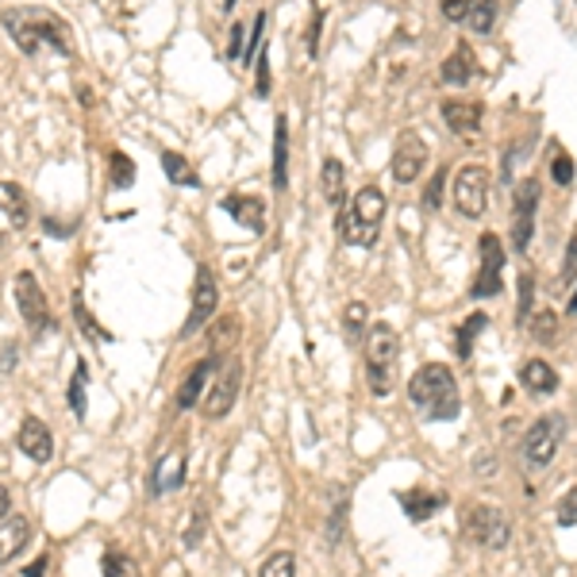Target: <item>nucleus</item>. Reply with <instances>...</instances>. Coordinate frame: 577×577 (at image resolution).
<instances>
[{
  "label": "nucleus",
  "mask_w": 577,
  "mask_h": 577,
  "mask_svg": "<svg viewBox=\"0 0 577 577\" xmlns=\"http://www.w3.org/2000/svg\"><path fill=\"white\" fill-rule=\"evenodd\" d=\"M15 443H20V451H24L31 462H51V458H54L51 427H46L39 416H27V420L20 424V435H15Z\"/></svg>",
  "instance_id": "4468645a"
},
{
  "label": "nucleus",
  "mask_w": 577,
  "mask_h": 577,
  "mask_svg": "<svg viewBox=\"0 0 577 577\" xmlns=\"http://www.w3.org/2000/svg\"><path fill=\"white\" fill-rule=\"evenodd\" d=\"M0 208L8 212L12 228H24L31 220V204H27V192L15 185V181H0Z\"/></svg>",
  "instance_id": "412c9836"
},
{
  "label": "nucleus",
  "mask_w": 577,
  "mask_h": 577,
  "mask_svg": "<svg viewBox=\"0 0 577 577\" xmlns=\"http://www.w3.org/2000/svg\"><path fill=\"white\" fill-rule=\"evenodd\" d=\"M496 15H501V5H496V0H477V5L470 8V15H466V24L477 31V35H489Z\"/></svg>",
  "instance_id": "bb28decb"
},
{
  "label": "nucleus",
  "mask_w": 577,
  "mask_h": 577,
  "mask_svg": "<svg viewBox=\"0 0 577 577\" xmlns=\"http://www.w3.org/2000/svg\"><path fill=\"white\" fill-rule=\"evenodd\" d=\"M474 5H477V0H439V8H443V15H446L451 24H462V20H466Z\"/></svg>",
  "instance_id": "ea45409f"
},
{
  "label": "nucleus",
  "mask_w": 577,
  "mask_h": 577,
  "mask_svg": "<svg viewBox=\"0 0 577 577\" xmlns=\"http://www.w3.org/2000/svg\"><path fill=\"white\" fill-rule=\"evenodd\" d=\"M481 116H485V108L477 101H443V120L455 135L474 139L481 132Z\"/></svg>",
  "instance_id": "2eb2a0df"
},
{
  "label": "nucleus",
  "mask_w": 577,
  "mask_h": 577,
  "mask_svg": "<svg viewBox=\"0 0 577 577\" xmlns=\"http://www.w3.org/2000/svg\"><path fill=\"white\" fill-rule=\"evenodd\" d=\"M477 250H481V266H477V278L470 297H496L501 293V278H504V243L496 235H481L477 239Z\"/></svg>",
  "instance_id": "1a4fd4ad"
},
{
  "label": "nucleus",
  "mask_w": 577,
  "mask_h": 577,
  "mask_svg": "<svg viewBox=\"0 0 577 577\" xmlns=\"http://www.w3.org/2000/svg\"><path fill=\"white\" fill-rule=\"evenodd\" d=\"M570 316H577V285H573V297H570Z\"/></svg>",
  "instance_id": "603ef678"
},
{
  "label": "nucleus",
  "mask_w": 577,
  "mask_h": 577,
  "mask_svg": "<svg viewBox=\"0 0 577 577\" xmlns=\"http://www.w3.org/2000/svg\"><path fill=\"white\" fill-rule=\"evenodd\" d=\"M319 24H324V12H312V27L304 31V46H308V58H316V51H319Z\"/></svg>",
  "instance_id": "79ce46f5"
},
{
  "label": "nucleus",
  "mask_w": 577,
  "mask_h": 577,
  "mask_svg": "<svg viewBox=\"0 0 577 577\" xmlns=\"http://www.w3.org/2000/svg\"><path fill=\"white\" fill-rule=\"evenodd\" d=\"M104 577H139V570L127 554H104Z\"/></svg>",
  "instance_id": "4c0bfd02"
},
{
  "label": "nucleus",
  "mask_w": 577,
  "mask_h": 577,
  "mask_svg": "<svg viewBox=\"0 0 577 577\" xmlns=\"http://www.w3.org/2000/svg\"><path fill=\"white\" fill-rule=\"evenodd\" d=\"M274 185L285 189L288 185V120L278 116L274 127Z\"/></svg>",
  "instance_id": "b1692460"
},
{
  "label": "nucleus",
  "mask_w": 577,
  "mask_h": 577,
  "mask_svg": "<svg viewBox=\"0 0 577 577\" xmlns=\"http://www.w3.org/2000/svg\"><path fill=\"white\" fill-rule=\"evenodd\" d=\"M162 170H166V178H170L173 185H189V189H197V185H200L197 170H192V166H189V158L178 154V151H166V154H162Z\"/></svg>",
  "instance_id": "393cba45"
},
{
  "label": "nucleus",
  "mask_w": 577,
  "mask_h": 577,
  "mask_svg": "<svg viewBox=\"0 0 577 577\" xmlns=\"http://www.w3.org/2000/svg\"><path fill=\"white\" fill-rule=\"evenodd\" d=\"M73 319H77V328H82V335L85 339H108V335L101 331V324L89 316V308H85V300H82V293H73Z\"/></svg>",
  "instance_id": "2f4dec72"
},
{
  "label": "nucleus",
  "mask_w": 577,
  "mask_h": 577,
  "mask_svg": "<svg viewBox=\"0 0 577 577\" xmlns=\"http://www.w3.org/2000/svg\"><path fill=\"white\" fill-rule=\"evenodd\" d=\"M216 304H220L216 269H212V266H200V269H197V281H192V304H189L185 335H197V331L208 324V319L216 316Z\"/></svg>",
  "instance_id": "9b49d317"
},
{
  "label": "nucleus",
  "mask_w": 577,
  "mask_h": 577,
  "mask_svg": "<svg viewBox=\"0 0 577 577\" xmlns=\"http://www.w3.org/2000/svg\"><path fill=\"white\" fill-rule=\"evenodd\" d=\"M573 274H577V235L570 239V247H566V262H562V274H558V281L570 285V281H573Z\"/></svg>",
  "instance_id": "37998d69"
},
{
  "label": "nucleus",
  "mask_w": 577,
  "mask_h": 577,
  "mask_svg": "<svg viewBox=\"0 0 577 577\" xmlns=\"http://www.w3.org/2000/svg\"><path fill=\"white\" fill-rule=\"evenodd\" d=\"M212 370H216V358H200V362H197V366H192V370H189L185 385L178 389V408H181V412L197 405V396H200V389H204V381L212 377Z\"/></svg>",
  "instance_id": "aec40b11"
},
{
  "label": "nucleus",
  "mask_w": 577,
  "mask_h": 577,
  "mask_svg": "<svg viewBox=\"0 0 577 577\" xmlns=\"http://www.w3.org/2000/svg\"><path fill=\"white\" fill-rule=\"evenodd\" d=\"M474 470H477V477H493V474H496V458H493V455H481V458L474 462Z\"/></svg>",
  "instance_id": "de8ad7c7"
},
{
  "label": "nucleus",
  "mask_w": 577,
  "mask_h": 577,
  "mask_svg": "<svg viewBox=\"0 0 577 577\" xmlns=\"http://www.w3.org/2000/svg\"><path fill=\"white\" fill-rule=\"evenodd\" d=\"M516 288H520V300H516V324L523 328L527 319H532V297H535V278H532V269H523Z\"/></svg>",
  "instance_id": "c85d7f7f"
},
{
  "label": "nucleus",
  "mask_w": 577,
  "mask_h": 577,
  "mask_svg": "<svg viewBox=\"0 0 577 577\" xmlns=\"http://www.w3.org/2000/svg\"><path fill=\"white\" fill-rule=\"evenodd\" d=\"M366 324H370V308H366V304H347L343 328H347V339H350V343H358V335H362Z\"/></svg>",
  "instance_id": "7c9ffc66"
},
{
  "label": "nucleus",
  "mask_w": 577,
  "mask_h": 577,
  "mask_svg": "<svg viewBox=\"0 0 577 577\" xmlns=\"http://www.w3.org/2000/svg\"><path fill=\"white\" fill-rule=\"evenodd\" d=\"M527 328H532V335H535L539 343H551L554 335H558V316L551 308H543L535 319H527Z\"/></svg>",
  "instance_id": "f704fd0d"
},
{
  "label": "nucleus",
  "mask_w": 577,
  "mask_h": 577,
  "mask_svg": "<svg viewBox=\"0 0 577 577\" xmlns=\"http://www.w3.org/2000/svg\"><path fill=\"white\" fill-rule=\"evenodd\" d=\"M446 496L443 493H427V489H408V493H400V504H405L408 512V520H427V516H435V512L443 508Z\"/></svg>",
  "instance_id": "6ab92c4d"
},
{
  "label": "nucleus",
  "mask_w": 577,
  "mask_h": 577,
  "mask_svg": "<svg viewBox=\"0 0 577 577\" xmlns=\"http://www.w3.org/2000/svg\"><path fill=\"white\" fill-rule=\"evenodd\" d=\"M520 381H523V389L532 393V396H551V393H558V374H554V366H551V362H543V358L523 362V366H520Z\"/></svg>",
  "instance_id": "f3484780"
},
{
  "label": "nucleus",
  "mask_w": 577,
  "mask_h": 577,
  "mask_svg": "<svg viewBox=\"0 0 577 577\" xmlns=\"http://www.w3.org/2000/svg\"><path fill=\"white\" fill-rule=\"evenodd\" d=\"M535 208H539V181L523 178L516 185V216H535Z\"/></svg>",
  "instance_id": "c756f323"
},
{
  "label": "nucleus",
  "mask_w": 577,
  "mask_h": 577,
  "mask_svg": "<svg viewBox=\"0 0 577 577\" xmlns=\"http://www.w3.org/2000/svg\"><path fill=\"white\" fill-rule=\"evenodd\" d=\"M562 435H566V420L558 412L535 420L532 427H527V435H523L527 462H532V466H547V462L558 455V446H562Z\"/></svg>",
  "instance_id": "0eeeda50"
},
{
  "label": "nucleus",
  "mask_w": 577,
  "mask_h": 577,
  "mask_svg": "<svg viewBox=\"0 0 577 577\" xmlns=\"http://www.w3.org/2000/svg\"><path fill=\"white\" fill-rule=\"evenodd\" d=\"M259 577H297V558H293V551H274L262 562V570H259Z\"/></svg>",
  "instance_id": "cd10ccee"
},
{
  "label": "nucleus",
  "mask_w": 577,
  "mask_h": 577,
  "mask_svg": "<svg viewBox=\"0 0 577 577\" xmlns=\"http://www.w3.org/2000/svg\"><path fill=\"white\" fill-rule=\"evenodd\" d=\"M381 220H385V192L377 185H362L355 192V204H350V216H339L335 228H339V235L347 239V243L370 247L377 239Z\"/></svg>",
  "instance_id": "20e7f679"
},
{
  "label": "nucleus",
  "mask_w": 577,
  "mask_h": 577,
  "mask_svg": "<svg viewBox=\"0 0 577 577\" xmlns=\"http://www.w3.org/2000/svg\"><path fill=\"white\" fill-rule=\"evenodd\" d=\"M408 396L427 420H455L462 412V396H458V381L451 374V366L443 362H427L412 374L408 381Z\"/></svg>",
  "instance_id": "f03ea898"
},
{
  "label": "nucleus",
  "mask_w": 577,
  "mask_h": 577,
  "mask_svg": "<svg viewBox=\"0 0 577 577\" xmlns=\"http://www.w3.org/2000/svg\"><path fill=\"white\" fill-rule=\"evenodd\" d=\"M259 96H269V62H266V51H259Z\"/></svg>",
  "instance_id": "a18cd8bd"
},
{
  "label": "nucleus",
  "mask_w": 577,
  "mask_h": 577,
  "mask_svg": "<svg viewBox=\"0 0 577 577\" xmlns=\"http://www.w3.org/2000/svg\"><path fill=\"white\" fill-rule=\"evenodd\" d=\"M458 523H462V535H466L470 543H477V547H489V551H504L508 539H512L508 516L496 504H485V501L462 504Z\"/></svg>",
  "instance_id": "39448f33"
},
{
  "label": "nucleus",
  "mask_w": 577,
  "mask_h": 577,
  "mask_svg": "<svg viewBox=\"0 0 577 577\" xmlns=\"http://www.w3.org/2000/svg\"><path fill=\"white\" fill-rule=\"evenodd\" d=\"M108 162H112V185H116V189H127V185L135 181V162H132V158H127V154L112 151V158H108Z\"/></svg>",
  "instance_id": "473e14b6"
},
{
  "label": "nucleus",
  "mask_w": 577,
  "mask_h": 577,
  "mask_svg": "<svg viewBox=\"0 0 577 577\" xmlns=\"http://www.w3.org/2000/svg\"><path fill=\"white\" fill-rule=\"evenodd\" d=\"M443 181H446V170H435V178H431L427 189H424V204L427 208H439L443 204Z\"/></svg>",
  "instance_id": "a19ab883"
},
{
  "label": "nucleus",
  "mask_w": 577,
  "mask_h": 577,
  "mask_svg": "<svg viewBox=\"0 0 577 577\" xmlns=\"http://www.w3.org/2000/svg\"><path fill=\"white\" fill-rule=\"evenodd\" d=\"M5 516H12V493H8V485H0V520Z\"/></svg>",
  "instance_id": "09e8293b"
},
{
  "label": "nucleus",
  "mask_w": 577,
  "mask_h": 577,
  "mask_svg": "<svg viewBox=\"0 0 577 577\" xmlns=\"http://www.w3.org/2000/svg\"><path fill=\"white\" fill-rule=\"evenodd\" d=\"M485 324H489V316H485V312H474V316L466 319V324H462V331H458V343H455L462 362H466V358L474 355V343H477V335L485 331Z\"/></svg>",
  "instance_id": "a878e982"
},
{
  "label": "nucleus",
  "mask_w": 577,
  "mask_h": 577,
  "mask_svg": "<svg viewBox=\"0 0 577 577\" xmlns=\"http://www.w3.org/2000/svg\"><path fill=\"white\" fill-rule=\"evenodd\" d=\"M200 535H204V508H197V516H192V527L185 532V547L192 551L200 543Z\"/></svg>",
  "instance_id": "c03bdc74"
},
{
  "label": "nucleus",
  "mask_w": 577,
  "mask_h": 577,
  "mask_svg": "<svg viewBox=\"0 0 577 577\" xmlns=\"http://www.w3.org/2000/svg\"><path fill=\"white\" fill-rule=\"evenodd\" d=\"M396 362H400V335L389 324H374L366 335V377L377 396L393 393L396 381Z\"/></svg>",
  "instance_id": "7ed1b4c3"
},
{
  "label": "nucleus",
  "mask_w": 577,
  "mask_h": 577,
  "mask_svg": "<svg viewBox=\"0 0 577 577\" xmlns=\"http://www.w3.org/2000/svg\"><path fill=\"white\" fill-rule=\"evenodd\" d=\"M235 5H239V0H223V8H228V12H231V8H235Z\"/></svg>",
  "instance_id": "864d4df0"
},
{
  "label": "nucleus",
  "mask_w": 577,
  "mask_h": 577,
  "mask_svg": "<svg viewBox=\"0 0 577 577\" xmlns=\"http://www.w3.org/2000/svg\"><path fill=\"white\" fill-rule=\"evenodd\" d=\"M551 178H554V185H570L573 181V162H570V154L562 147L551 151Z\"/></svg>",
  "instance_id": "c9c22d12"
},
{
  "label": "nucleus",
  "mask_w": 577,
  "mask_h": 577,
  "mask_svg": "<svg viewBox=\"0 0 577 577\" xmlns=\"http://www.w3.org/2000/svg\"><path fill=\"white\" fill-rule=\"evenodd\" d=\"M85 362H77V370H73V381H70V408L77 420H85Z\"/></svg>",
  "instance_id": "72a5a7b5"
},
{
  "label": "nucleus",
  "mask_w": 577,
  "mask_h": 577,
  "mask_svg": "<svg viewBox=\"0 0 577 577\" xmlns=\"http://www.w3.org/2000/svg\"><path fill=\"white\" fill-rule=\"evenodd\" d=\"M0 247H5V235H0Z\"/></svg>",
  "instance_id": "5fc2aeb1"
},
{
  "label": "nucleus",
  "mask_w": 577,
  "mask_h": 577,
  "mask_svg": "<svg viewBox=\"0 0 577 577\" xmlns=\"http://www.w3.org/2000/svg\"><path fill=\"white\" fill-rule=\"evenodd\" d=\"M424 166H427V142H424V135L420 132H400L396 151H393V178L400 185H408V181L420 178Z\"/></svg>",
  "instance_id": "f8f14e48"
},
{
  "label": "nucleus",
  "mask_w": 577,
  "mask_h": 577,
  "mask_svg": "<svg viewBox=\"0 0 577 577\" xmlns=\"http://www.w3.org/2000/svg\"><path fill=\"white\" fill-rule=\"evenodd\" d=\"M474 73H477V58H474V51H470L466 43L455 46L451 58H446L443 66H439V77H443L446 85H470Z\"/></svg>",
  "instance_id": "a211bd4d"
},
{
  "label": "nucleus",
  "mask_w": 577,
  "mask_h": 577,
  "mask_svg": "<svg viewBox=\"0 0 577 577\" xmlns=\"http://www.w3.org/2000/svg\"><path fill=\"white\" fill-rule=\"evenodd\" d=\"M43 566H46V558H39V562L27 570V577H43Z\"/></svg>",
  "instance_id": "3c124183"
},
{
  "label": "nucleus",
  "mask_w": 577,
  "mask_h": 577,
  "mask_svg": "<svg viewBox=\"0 0 577 577\" xmlns=\"http://www.w3.org/2000/svg\"><path fill=\"white\" fill-rule=\"evenodd\" d=\"M239 389H243V362L228 358V366L216 374L212 389H208V396H204V416H208V420H223V416L235 408Z\"/></svg>",
  "instance_id": "9d476101"
},
{
  "label": "nucleus",
  "mask_w": 577,
  "mask_h": 577,
  "mask_svg": "<svg viewBox=\"0 0 577 577\" xmlns=\"http://www.w3.org/2000/svg\"><path fill=\"white\" fill-rule=\"evenodd\" d=\"M15 304H20V316H24V324L31 328V335L51 328V304H46L43 285H39V278L31 274V269L15 274Z\"/></svg>",
  "instance_id": "6e6552de"
},
{
  "label": "nucleus",
  "mask_w": 577,
  "mask_h": 577,
  "mask_svg": "<svg viewBox=\"0 0 577 577\" xmlns=\"http://www.w3.org/2000/svg\"><path fill=\"white\" fill-rule=\"evenodd\" d=\"M554 520H558V527H577V485L562 496V501H558Z\"/></svg>",
  "instance_id": "58836bf2"
},
{
  "label": "nucleus",
  "mask_w": 577,
  "mask_h": 577,
  "mask_svg": "<svg viewBox=\"0 0 577 577\" xmlns=\"http://www.w3.org/2000/svg\"><path fill=\"white\" fill-rule=\"evenodd\" d=\"M343 185H347L343 162H339V158H324V166H319V189H324V200L339 204L343 200Z\"/></svg>",
  "instance_id": "4be33fe9"
},
{
  "label": "nucleus",
  "mask_w": 577,
  "mask_h": 577,
  "mask_svg": "<svg viewBox=\"0 0 577 577\" xmlns=\"http://www.w3.org/2000/svg\"><path fill=\"white\" fill-rule=\"evenodd\" d=\"M451 197H455V208L466 220L485 216V208H489V170L477 166V162L458 166L455 185H451Z\"/></svg>",
  "instance_id": "423d86ee"
},
{
  "label": "nucleus",
  "mask_w": 577,
  "mask_h": 577,
  "mask_svg": "<svg viewBox=\"0 0 577 577\" xmlns=\"http://www.w3.org/2000/svg\"><path fill=\"white\" fill-rule=\"evenodd\" d=\"M223 212H228L239 228H247L254 235L266 231V200L254 197V192H231V197L223 200Z\"/></svg>",
  "instance_id": "ddd939ff"
},
{
  "label": "nucleus",
  "mask_w": 577,
  "mask_h": 577,
  "mask_svg": "<svg viewBox=\"0 0 577 577\" xmlns=\"http://www.w3.org/2000/svg\"><path fill=\"white\" fill-rule=\"evenodd\" d=\"M228 58H243V24L231 27V46H228Z\"/></svg>",
  "instance_id": "49530a36"
},
{
  "label": "nucleus",
  "mask_w": 577,
  "mask_h": 577,
  "mask_svg": "<svg viewBox=\"0 0 577 577\" xmlns=\"http://www.w3.org/2000/svg\"><path fill=\"white\" fill-rule=\"evenodd\" d=\"M77 96H82V104H85V108H93V96H89L85 85H77Z\"/></svg>",
  "instance_id": "8fccbe9b"
},
{
  "label": "nucleus",
  "mask_w": 577,
  "mask_h": 577,
  "mask_svg": "<svg viewBox=\"0 0 577 577\" xmlns=\"http://www.w3.org/2000/svg\"><path fill=\"white\" fill-rule=\"evenodd\" d=\"M5 31L12 35V43L31 58H35L43 46H51V51H58L62 58L73 54V31L46 8H8L5 12Z\"/></svg>",
  "instance_id": "f257e3e1"
},
{
  "label": "nucleus",
  "mask_w": 577,
  "mask_h": 577,
  "mask_svg": "<svg viewBox=\"0 0 577 577\" xmlns=\"http://www.w3.org/2000/svg\"><path fill=\"white\" fill-rule=\"evenodd\" d=\"M532 235H535V216H516V223H512V247L523 254L532 247Z\"/></svg>",
  "instance_id": "e433bc0d"
},
{
  "label": "nucleus",
  "mask_w": 577,
  "mask_h": 577,
  "mask_svg": "<svg viewBox=\"0 0 577 577\" xmlns=\"http://www.w3.org/2000/svg\"><path fill=\"white\" fill-rule=\"evenodd\" d=\"M212 324V319H208ZM239 343V316H220L212 331H208V350L212 355H223V350H231Z\"/></svg>",
  "instance_id": "5701e85b"
},
{
  "label": "nucleus",
  "mask_w": 577,
  "mask_h": 577,
  "mask_svg": "<svg viewBox=\"0 0 577 577\" xmlns=\"http://www.w3.org/2000/svg\"><path fill=\"white\" fill-rule=\"evenodd\" d=\"M31 543V520L27 516H5L0 520V566L12 562L15 554H24Z\"/></svg>",
  "instance_id": "dca6fc26"
}]
</instances>
